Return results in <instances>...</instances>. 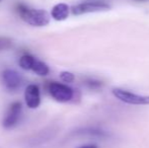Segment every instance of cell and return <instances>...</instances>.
Listing matches in <instances>:
<instances>
[{
	"label": "cell",
	"instance_id": "6da1fadb",
	"mask_svg": "<svg viewBox=\"0 0 149 148\" xmlns=\"http://www.w3.org/2000/svg\"><path fill=\"white\" fill-rule=\"evenodd\" d=\"M16 11L26 24L36 28H43L48 26L51 20V14L47 10L30 8L24 3L16 5Z\"/></svg>",
	"mask_w": 149,
	"mask_h": 148
},
{
	"label": "cell",
	"instance_id": "7a4b0ae2",
	"mask_svg": "<svg viewBox=\"0 0 149 148\" xmlns=\"http://www.w3.org/2000/svg\"><path fill=\"white\" fill-rule=\"evenodd\" d=\"M48 92L58 103H68L74 97V90L65 83L52 81L48 84Z\"/></svg>",
	"mask_w": 149,
	"mask_h": 148
},
{
	"label": "cell",
	"instance_id": "3957f363",
	"mask_svg": "<svg viewBox=\"0 0 149 148\" xmlns=\"http://www.w3.org/2000/svg\"><path fill=\"white\" fill-rule=\"evenodd\" d=\"M22 116V104L20 101H13L8 106L2 119V127L5 130L15 128Z\"/></svg>",
	"mask_w": 149,
	"mask_h": 148
},
{
	"label": "cell",
	"instance_id": "277c9868",
	"mask_svg": "<svg viewBox=\"0 0 149 148\" xmlns=\"http://www.w3.org/2000/svg\"><path fill=\"white\" fill-rule=\"evenodd\" d=\"M1 81L4 88L9 92H16L24 84V77L12 68H5L1 72Z\"/></svg>",
	"mask_w": 149,
	"mask_h": 148
},
{
	"label": "cell",
	"instance_id": "5b68a950",
	"mask_svg": "<svg viewBox=\"0 0 149 148\" xmlns=\"http://www.w3.org/2000/svg\"><path fill=\"white\" fill-rule=\"evenodd\" d=\"M113 94L121 101L129 105H149V97L147 95H139L121 88H114Z\"/></svg>",
	"mask_w": 149,
	"mask_h": 148
},
{
	"label": "cell",
	"instance_id": "8992f818",
	"mask_svg": "<svg viewBox=\"0 0 149 148\" xmlns=\"http://www.w3.org/2000/svg\"><path fill=\"white\" fill-rule=\"evenodd\" d=\"M111 6L104 2H84L79 3L71 7V12L73 15H82L86 13H92V12L104 11L109 10Z\"/></svg>",
	"mask_w": 149,
	"mask_h": 148
},
{
	"label": "cell",
	"instance_id": "52a82bcc",
	"mask_svg": "<svg viewBox=\"0 0 149 148\" xmlns=\"http://www.w3.org/2000/svg\"><path fill=\"white\" fill-rule=\"evenodd\" d=\"M56 130L54 128H45L43 130H40L38 132L31 135L30 138L26 139V144L29 147H38L41 145L48 143L55 137Z\"/></svg>",
	"mask_w": 149,
	"mask_h": 148
},
{
	"label": "cell",
	"instance_id": "ba28073f",
	"mask_svg": "<svg viewBox=\"0 0 149 148\" xmlns=\"http://www.w3.org/2000/svg\"><path fill=\"white\" fill-rule=\"evenodd\" d=\"M24 103L29 109L36 110L41 106V90L39 85L29 84L24 88Z\"/></svg>",
	"mask_w": 149,
	"mask_h": 148
},
{
	"label": "cell",
	"instance_id": "9c48e42d",
	"mask_svg": "<svg viewBox=\"0 0 149 148\" xmlns=\"http://www.w3.org/2000/svg\"><path fill=\"white\" fill-rule=\"evenodd\" d=\"M71 11V8L66 3H58L53 6L51 10V17L57 22H63L67 19Z\"/></svg>",
	"mask_w": 149,
	"mask_h": 148
},
{
	"label": "cell",
	"instance_id": "30bf717a",
	"mask_svg": "<svg viewBox=\"0 0 149 148\" xmlns=\"http://www.w3.org/2000/svg\"><path fill=\"white\" fill-rule=\"evenodd\" d=\"M72 136H89V137H106L107 134L102 130L93 128H84V129H78L72 133Z\"/></svg>",
	"mask_w": 149,
	"mask_h": 148
},
{
	"label": "cell",
	"instance_id": "8fae6325",
	"mask_svg": "<svg viewBox=\"0 0 149 148\" xmlns=\"http://www.w3.org/2000/svg\"><path fill=\"white\" fill-rule=\"evenodd\" d=\"M31 71L37 75H39V76H47L50 73V67L45 62L41 61L39 59H36L33 68H31Z\"/></svg>",
	"mask_w": 149,
	"mask_h": 148
},
{
	"label": "cell",
	"instance_id": "7c38bea8",
	"mask_svg": "<svg viewBox=\"0 0 149 148\" xmlns=\"http://www.w3.org/2000/svg\"><path fill=\"white\" fill-rule=\"evenodd\" d=\"M36 59L37 58L33 57L31 54H24L18 59V65L22 69L26 70V71H31V68H33Z\"/></svg>",
	"mask_w": 149,
	"mask_h": 148
},
{
	"label": "cell",
	"instance_id": "4fadbf2b",
	"mask_svg": "<svg viewBox=\"0 0 149 148\" xmlns=\"http://www.w3.org/2000/svg\"><path fill=\"white\" fill-rule=\"evenodd\" d=\"M13 46V42L10 38L0 37V51H5Z\"/></svg>",
	"mask_w": 149,
	"mask_h": 148
},
{
	"label": "cell",
	"instance_id": "5bb4252c",
	"mask_svg": "<svg viewBox=\"0 0 149 148\" xmlns=\"http://www.w3.org/2000/svg\"><path fill=\"white\" fill-rule=\"evenodd\" d=\"M60 79L63 81V82H66V83H71L74 81L75 76L72 72H69V71H63L60 73Z\"/></svg>",
	"mask_w": 149,
	"mask_h": 148
},
{
	"label": "cell",
	"instance_id": "9a60e30c",
	"mask_svg": "<svg viewBox=\"0 0 149 148\" xmlns=\"http://www.w3.org/2000/svg\"><path fill=\"white\" fill-rule=\"evenodd\" d=\"M86 85L89 87V88L96 89V88H100V87L102 85V83L100 82V81L93 80V79H89V80L86 81Z\"/></svg>",
	"mask_w": 149,
	"mask_h": 148
},
{
	"label": "cell",
	"instance_id": "2e32d148",
	"mask_svg": "<svg viewBox=\"0 0 149 148\" xmlns=\"http://www.w3.org/2000/svg\"><path fill=\"white\" fill-rule=\"evenodd\" d=\"M78 148H98L96 145H93V144H89V145H84V146H80Z\"/></svg>",
	"mask_w": 149,
	"mask_h": 148
},
{
	"label": "cell",
	"instance_id": "e0dca14e",
	"mask_svg": "<svg viewBox=\"0 0 149 148\" xmlns=\"http://www.w3.org/2000/svg\"><path fill=\"white\" fill-rule=\"evenodd\" d=\"M0 1H1V0H0Z\"/></svg>",
	"mask_w": 149,
	"mask_h": 148
}]
</instances>
